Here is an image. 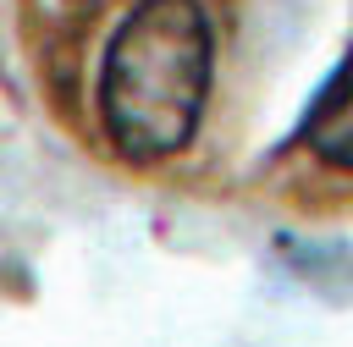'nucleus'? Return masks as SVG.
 Returning a JSON list of instances; mask_svg holds the SVG:
<instances>
[{
    "label": "nucleus",
    "instance_id": "2",
    "mask_svg": "<svg viewBox=\"0 0 353 347\" xmlns=\"http://www.w3.org/2000/svg\"><path fill=\"white\" fill-rule=\"evenodd\" d=\"M298 143L336 165V171H353V50L336 61V72L314 88L303 121H298Z\"/></svg>",
    "mask_w": 353,
    "mask_h": 347
},
{
    "label": "nucleus",
    "instance_id": "1",
    "mask_svg": "<svg viewBox=\"0 0 353 347\" xmlns=\"http://www.w3.org/2000/svg\"><path fill=\"white\" fill-rule=\"evenodd\" d=\"M215 77V33L199 0H143L105 44L94 105L121 160H165L193 143Z\"/></svg>",
    "mask_w": 353,
    "mask_h": 347
}]
</instances>
